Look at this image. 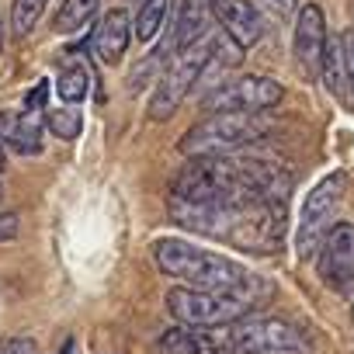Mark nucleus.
<instances>
[{
	"label": "nucleus",
	"instance_id": "8",
	"mask_svg": "<svg viewBox=\"0 0 354 354\" xmlns=\"http://www.w3.org/2000/svg\"><path fill=\"white\" fill-rule=\"evenodd\" d=\"M285 97V87L271 77L261 73H243V77H230L223 84H216L205 97L202 108L205 111H271L278 108Z\"/></svg>",
	"mask_w": 354,
	"mask_h": 354
},
{
	"label": "nucleus",
	"instance_id": "19",
	"mask_svg": "<svg viewBox=\"0 0 354 354\" xmlns=\"http://www.w3.org/2000/svg\"><path fill=\"white\" fill-rule=\"evenodd\" d=\"M101 8V0H63V8L56 15V32L59 35H70V32H80Z\"/></svg>",
	"mask_w": 354,
	"mask_h": 354
},
{
	"label": "nucleus",
	"instance_id": "23",
	"mask_svg": "<svg viewBox=\"0 0 354 354\" xmlns=\"http://www.w3.org/2000/svg\"><path fill=\"white\" fill-rule=\"evenodd\" d=\"M0 354H39V347L32 337H11L0 344Z\"/></svg>",
	"mask_w": 354,
	"mask_h": 354
},
{
	"label": "nucleus",
	"instance_id": "10",
	"mask_svg": "<svg viewBox=\"0 0 354 354\" xmlns=\"http://www.w3.org/2000/svg\"><path fill=\"white\" fill-rule=\"evenodd\" d=\"M326 39H330V32H326L323 8H319V4H302V8H299V18H295L292 53H295V63H299L309 77H319V63H323Z\"/></svg>",
	"mask_w": 354,
	"mask_h": 354
},
{
	"label": "nucleus",
	"instance_id": "11",
	"mask_svg": "<svg viewBox=\"0 0 354 354\" xmlns=\"http://www.w3.org/2000/svg\"><path fill=\"white\" fill-rule=\"evenodd\" d=\"M160 354H233L226 326H170L156 340Z\"/></svg>",
	"mask_w": 354,
	"mask_h": 354
},
{
	"label": "nucleus",
	"instance_id": "17",
	"mask_svg": "<svg viewBox=\"0 0 354 354\" xmlns=\"http://www.w3.org/2000/svg\"><path fill=\"white\" fill-rule=\"evenodd\" d=\"M319 80L323 87L340 97L347 104V84H344V56H340V39H326V49H323V63H319Z\"/></svg>",
	"mask_w": 354,
	"mask_h": 354
},
{
	"label": "nucleus",
	"instance_id": "21",
	"mask_svg": "<svg viewBox=\"0 0 354 354\" xmlns=\"http://www.w3.org/2000/svg\"><path fill=\"white\" fill-rule=\"evenodd\" d=\"M46 4H49V0H15V4H11V32H15L18 39H25V35L39 25Z\"/></svg>",
	"mask_w": 354,
	"mask_h": 354
},
{
	"label": "nucleus",
	"instance_id": "9",
	"mask_svg": "<svg viewBox=\"0 0 354 354\" xmlns=\"http://www.w3.org/2000/svg\"><path fill=\"white\" fill-rule=\"evenodd\" d=\"M319 281L344 299H354V223H337L319 247Z\"/></svg>",
	"mask_w": 354,
	"mask_h": 354
},
{
	"label": "nucleus",
	"instance_id": "24",
	"mask_svg": "<svg viewBox=\"0 0 354 354\" xmlns=\"http://www.w3.org/2000/svg\"><path fill=\"white\" fill-rule=\"evenodd\" d=\"M18 233H21V223H18V216H15V212H0V243L15 240Z\"/></svg>",
	"mask_w": 354,
	"mask_h": 354
},
{
	"label": "nucleus",
	"instance_id": "14",
	"mask_svg": "<svg viewBox=\"0 0 354 354\" xmlns=\"http://www.w3.org/2000/svg\"><path fill=\"white\" fill-rule=\"evenodd\" d=\"M209 18H212L209 0H185L181 18H177V28H174V53L198 46L209 35Z\"/></svg>",
	"mask_w": 354,
	"mask_h": 354
},
{
	"label": "nucleus",
	"instance_id": "16",
	"mask_svg": "<svg viewBox=\"0 0 354 354\" xmlns=\"http://www.w3.org/2000/svg\"><path fill=\"white\" fill-rule=\"evenodd\" d=\"M91 91V70L84 59H66L59 77H56V94L63 97V104H80Z\"/></svg>",
	"mask_w": 354,
	"mask_h": 354
},
{
	"label": "nucleus",
	"instance_id": "6",
	"mask_svg": "<svg viewBox=\"0 0 354 354\" xmlns=\"http://www.w3.org/2000/svg\"><path fill=\"white\" fill-rule=\"evenodd\" d=\"M212 66V35H205L198 46L174 53L170 66L160 73L153 97H149V118L153 122H170L177 111H181L185 97L192 94V87L202 80V73Z\"/></svg>",
	"mask_w": 354,
	"mask_h": 354
},
{
	"label": "nucleus",
	"instance_id": "7",
	"mask_svg": "<svg viewBox=\"0 0 354 354\" xmlns=\"http://www.w3.org/2000/svg\"><path fill=\"white\" fill-rule=\"evenodd\" d=\"M344 192H347V174L344 170L319 177V181L309 188V195H306V202L299 209V230H295V250H299L302 261L316 257L323 240H326V233L337 226L333 216H337V209L344 202Z\"/></svg>",
	"mask_w": 354,
	"mask_h": 354
},
{
	"label": "nucleus",
	"instance_id": "15",
	"mask_svg": "<svg viewBox=\"0 0 354 354\" xmlns=\"http://www.w3.org/2000/svg\"><path fill=\"white\" fill-rule=\"evenodd\" d=\"M42 132H46V111H21L18 118H8V146L21 156L42 153Z\"/></svg>",
	"mask_w": 354,
	"mask_h": 354
},
{
	"label": "nucleus",
	"instance_id": "4",
	"mask_svg": "<svg viewBox=\"0 0 354 354\" xmlns=\"http://www.w3.org/2000/svg\"><path fill=\"white\" fill-rule=\"evenodd\" d=\"M271 132H274V118H268V111H216L202 118L195 129H188V136H181L177 149L185 156L230 153V149L254 146L268 139Z\"/></svg>",
	"mask_w": 354,
	"mask_h": 354
},
{
	"label": "nucleus",
	"instance_id": "13",
	"mask_svg": "<svg viewBox=\"0 0 354 354\" xmlns=\"http://www.w3.org/2000/svg\"><path fill=\"white\" fill-rule=\"evenodd\" d=\"M129 39H132V18H129V11L125 8H111L97 21V28L91 35V49H94V56L104 66H118L122 56H125V49H129Z\"/></svg>",
	"mask_w": 354,
	"mask_h": 354
},
{
	"label": "nucleus",
	"instance_id": "2",
	"mask_svg": "<svg viewBox=\"0 0 354 354\" xmlns=\"http://www.w3.org/2000/svg\"><path fill=\"white\" fill-rule=\"evenodd\" d=\"M149 254H153V264L160 268V274L181 278L185 285H195V288H243V292H257V295L268 292V281L250 274L236 257L198 247L181 236L153 240Z\"/></svg>",
	"mask_w": 354,
	"mask_h": 354
},
{
	"label": "nucleus",
	"instance_id": "27",
	"mask_svg": "<svg viewBox=\"0 0 354 354\" xmlns=\"http://www.w3.org/2000/svg\"><path fill=\"white\" fill-rule=\"evenodd\" d=\"M0 198H4V185H0Z\"/></svg>",
	"mask_w": 354,
	"mask_h": 354
},
{
	"label": "nucleus",
	"instance_id": "12",
	"mask_svg": "<svg viewBox=\"0 0 354 354\" xmlns=\"http://www.w3.org/2000/svg\"><path fill=\"white\" fill-rule=\"evenodd\" d=\"M209 11L219 21V28L247 53L261 35H264V21L261 11L250 4V0H209Z\"/></svg>",
	"mask_w": 354,
	"mask_h": 354
},
{
	"label": "nucleus",
	"instance_id": "1",
	"mask_svg": "<svg viewBox=\"0 0 354 354\" xmlns=\"http://www.w3.org/2000/svg\"><path fill=\"white\" fill-rule=\"evenodd\" d=\"M170 219L202 236L233 243L250 254H274L285 243V202H233V205H181L170 202Z\"/></svg>",
	"mask_w": 354,
	"mask_h": 354
},
{
	"label": "nucleus",
	"instance_id": "5",
	"mask_svg": "<svg viewBox=\"0 0 354 354\" xmlns=\"http://www.w3.org/2000/svg\"><path fill=\"white\" fill-rule=\"evenodd\" d=\"M233 354H313V337L281 316H247L226 326Z\"/></svg>",
	"mask_w": 354,
	"mask_h": 354
},
{
	"label": "nucleus",
	"instance_id": "25",
	"mask_svg": "<svg viewBox=\"0 0 354 354\" xmlns=\"http://www.w3.org/2000/svg\"><path fill=\"white\" fill-rule=\"evenodd\" d=\"M46 97H49V80L35 84V91H32L28 101H25V111H46Z\"/></svg>",
	"mask_w": 354,
	"mask_h": 354
},
{
	"label": "nucleus",
	"instance_id": "18",
	"mask_svg": "<svg viewBox=\"0 0 354 354\" xmlns=\"http://www.w3.org/2000/svg\"><path fill=\"white\" fill-rule=\"evenodd\" d=\"M167 11H170V0H142L139 11H136V21H132V32L139 42H153L167 21Z\"/></svg>",
	"mask_w": 354,
	"mask_h": 354
},
{
	"label": "nucleus",
	"instance_id": "26",
	"mask_svg": "<svg viewBox=\"0 0 354 354\" xmlns=\"http://www.w3.org/2000/svg\"><path fill=\"white\" fill-rule=\"evenodd\" d=\"M271 4H274L278 11H292V8H295V0H271Z\"/></svg>",
	"mask_w": 354,
	"mask_h": 354
},
{
	"label": "nucleus",
	"instance_id": "3",
	"mask_svg": "<svg viewBox=\"0 0 354 354\" xmlns=\"http://www.w3.org/2000/svg\"><path fill=\"white\" fill-rule=\"evenodd\" d=\"M257 302H261V295L243 292V288L177 285L167 292V313L185 326H230L236 319H247Z\"/></svg>",
	"mask_w": 354,
	"mask_h": 354
},
{
	"label": "nucleus",
	"instance_id": "20",
	"mask_svg": "<svg viewBox=\"0 0 354 354\" xmlns=\"http://www.w3.org/2000/svg\"><path fill=\"white\" fill-rule=\"evenodd\" d=\"M46 129L56 136V139H77L80 136V129H84V118H80V111L77 108H53V111H46Z\"/></svg>",
	"mask_w": 354,
	"mask_h": 354
},
{
	"label": "nucleus",
	"instance_id": "22",
	"mask_svg": "<svg viewBox=\"0 0 354 354\" xmlns=\"http://www.w3.org/2000/svg\"><path fill=\"white\" fill-rule=\"evenodd\" d=\"M340 56H344V84H347V108H354V28L340 35Z\"/></svg>",
	"mask_w": 354,
	"mask_h": 354
}]
</instances>
